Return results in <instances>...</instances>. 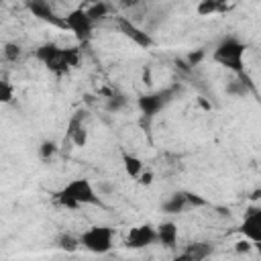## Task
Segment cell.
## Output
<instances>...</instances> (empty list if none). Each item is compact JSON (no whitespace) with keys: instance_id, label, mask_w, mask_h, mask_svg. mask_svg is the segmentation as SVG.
Segmentation results:
<instances>
[{"instance_id":"cell-14","label":"cell","mask_w":261,"mask_h":261,"mask_svg":"<svg viewBox=\"0 0 261 261\" xmlns=\"http://www.w3.org/2000/svg\"><path fill=\"white\" fill-rule=\"evenodd\" d=\"M190 208V204H188V194L186 192H175V194H171L163 204H161V210L165 212V214H181V212H186Z\"/></svg>"},{"instance_id":"cell-3","label":"cell","mask_w":261,"mask_h":261,"mask_svg":"<svg viewBox=\"0 0 261 261\" xmlns=\"http://www.w3.org/2000/svg\"><path fill=\"white\" fill-rule=\"evenodd\" d=\"M245 53H247V45L237 39V37H224L214 53H212V59L216 63H220L222 67L234 71L239 75V80H245Z\"/></svg>"},{"instance_id":"cell-23","label":"cell","mask_w":261,"mask_h":261,"mask_svg":"<svg viewBox=\"0 0 261 261\" xmlns=\"http://www.w3.org/2000/svg\"><path fill=\"white\" fill-rule=\"evenodd\" d=\"M234 245H237V247H234L237 253H249L251 247H253V243H251L249 239H243V241H239V243H234Z\"/></svg>"},{"instance_id":"cell-7","label":"cell","mask_w":261,"mask_h":261,"mask_svg":"<svg viewBox=\"0 0 261 261\" xmlns=\"http://www.w3.org/2000/svg\"><path fill=\"white\" fill-rule=\"evenodd\" d=\"M116 27H118V31L126 37V39H130L137 47H143V49H149V47H153V37L145 31V29H141V27H137L130 18H126V16H118L116 18Z\"/></svg>"},{"instance_id":"cell-25","label":"cell","mask_w":261,"mask_h":261,"mask_svg":"<svg viewBox=\"0 0 261 261\" xmlns=\"http://www.w3.org/2000/svg\"><path fill=\"white\" fill-rule=\"evenodd\" d=\"M112 2L120 8H135V6H139L141 0H112Z\"/></svg>"},{"instance_id":"cell-27","label":"cell","mask_w":261,"mask_h":261,"mask_svg":"<svg viewBox=\"0 0 261 261\" xmlns=\"http://www.w3.org/2000/svg\"><path fill=\"white\" fill-rule=\"evenodd\" d=\"M212 2H216V4H220V6H224V8H228V2H230V0H212Z\"/></svg>"},{"instance_id":"cell-19","label":"cell","mask_w":261,"mask_h":261,"mask_svg":"<svg viewBox=\"0 0 261 261\" xmlns=\"http://www.w3.org/2000/svg\"><path fill=\"white\" fill-rule=\"evenodd\" d=\"M124 106H126V98L120 94H110L106 98V110H110V112H118Z\"/></svg>"},{"instance_id":"cell-4","label":"cell","mask_w":261,"mask_h":261,"mask_svg":"<svg viewBox=\"0 0 261 261\" xmlns=\"http://www.w3.org/2000/svg\"><path fill=\"white\" fill-rule=\"evenodd\" d=\"M112 239H114V230L110 226L96 224V226H90L88 230L82 232L80 245L90 253L104 255V253H108L112 249Z\"/></svg>"},{"instance_id":"cell-11","label":"cell","mask_w":261,"mask_h":261,"mask_svg":"<svg viewBox=\"0 0 261 261\" xmlns=\"http://www.w3.org/2000/svg\"><path fill=\"white\" fill-rule=\"evenodd\" d=\"M67 137H69V141H71L75 147H86V143H88V128H86V124H84V112H75V114L69 118Z\"/></svg>"},{"instance_id":"cell-24","label":"cell","mask_w":261,"mask_h":261,"mask_svg":"<svg viewBox=\"0 0 261 261\" xmlns=\"http://www.w3.org/2000/svg\"><path fill=\"white\" fill-rule=\"evenodd\" d=\"M137 181H139L141 186H151V184H153V173L143 169V171H141V175L137 177Z\"/></svg>"},{"instance_id":"cell-26","label":"cell","mask_w":261,"mask_h":261,"mask_svg":"<svg viewBox=\"0 0 261 261\" xmlns=\"http://www.w3.org/2000/svg\"><path fill=\"white\" fill-rule=\"evenodd\" d=\"M202 55H204L202 51H198V53H190V57H188V59H190V65H196V63L202 59Z\"/></svg>"},{"instance_id":"cell-10","label":"cell","mask_w":261,"mask_h":261,"mask_svg":"<svg viewBox=\"0 0 261 261\" xmlns=\"http://www.w3.org/2000/svg\"><path fill=\"white\" fill-rule=\"evenodd\" d=\"M153 243H157V237H155V228L151 224L135 226L126 234V247L128 249H143V247L153 245Z\"/></svg>"},{"instance_id":"cell-13","label":"cell","mask_w":261,"mask_h":261,"mask_svg":"<svg viewBox=\"0 0 261 261\" xmlns=\"http://www.w3.org/2000/svg\"><path fill=\"white\" fill-rule=\"evenodd\" d=\"M177 224L173 220H167V222H161L157 228H155V237H157V243L163 245V247H175L177 243Z\"/></svg>"},{"instance_id":"cell-6","label":"cell","mask_w":261,"mask_h":261,"mask_svg":"<svg viewBox=\"0 0 261 261\" xmlns=\"http://www.w3.org/2000/svg\"><path fill=\"white\" fill-rule=\"evenodd\" d=\"M65 20V29L73 33V37L80 41V43H88L92 39V33H94V22L90 20V16L86 14L84 8H73L67 12V16H63Z\"/></svg>"},{"instance_id":"cell-9","label":"cell","mask_w":261,"mask_h":261,"mask_svg":"<svg viewBox=\"0 0 261 261\" xmlns=\"http://www.w3.org/2000/svg\"><path fill=\"white\" fill-rule=\"evenodd\" d=\"M239 232L245 239H249L253 245H259L261 243V208L259 206L249 208V212L245 214L243 224L239 226Z\"/></svg>"},{"instance_id":"cell-1","label":"cell","mask_w":261,"mask_h":261,"mask_svg":"<svg viewBox=\"0 0 261 261\" xmlns=\"http://www.w3.org/2000/svg\"><path fill=\"white\" fill-rule=\"evenodd\" d=\"M55 202L67 210H77L82 206H100V196L96 194L92 181L88 177H75L71 181H67L57 194H55Z\"/></svg>"},{"instance_id":"cell-18","label":"cell","mask_w":261,"mask_h":261,"mask_svg":"<svg viewBox=\"0 0 261 261\" xmlns=\"http://www.w3.org/2000/svg\"><path fill=\"white\" fill-rule=\"evenodd\" d=\"M57 245H59V249H63V251H67V253H73V251H77V247H80V239H75V237H71V234H61L59 239H57Z\"/></svg>"},{"instance_id":"cell-2","label":"cell","mask_w":261,"mask_h":261,"mask_svg":"<svg viewBox=\"0 0 261 261\" xmlns=\"http://www.w3.org/2000/svg\"><path fill=\"white\" fill-rule=\"evenodd\" d=\"M35 57L49 69L53 71L55 75H63L67 73L69 69H73L80 61V51L73 49V47H57L55 43H43L37 47L35 51Z\"/></svg>"},{"instance_id":"cell-12","label":"cell","mask_w":261,"mask_h":261,"mask_svg":"<svg viewBox=\"0 0 261 261\" xmlns=\"http://www.w3.org/2000/svg\"><path fill=\"white\" fill-rule=\"evenodd\" d=\"M212 245L210 243H192L186 247V251L177 257V261H204L212 255Z\"/></svg>"},{"instance_id":"cell-21","label":"cell","mask_w":261,"mask_h":261,"mask_svg":"<svg viewBox=\"0 0 261 261\" xmlns=\"http://www.w3.org/2000/svg\"><path fill=\"white\" fill-rule=\"evenodd\" d=\"M2 53H4V57H6L8 61H16V59L22 55V47H20L18 43H6L4 49H2Z\"/></svg>"},{"instance_id":"cell-17","label":"cell","mask_w":261,"mask_h":261,"mask_svg":"<svg viewBox=\"0 0 261 261\" xmlns=\"http://www.w3.org/2000/svg\"><path fill=\"white\" fill-rule=\"evenodd\" d=\"M228 8H224V6H220V4H216V2H212V0H200L198 4H196V12L200 14V16H212V14H216V12H226Z\"/></svg>"},{"instance_id":"cell-16","label":"cell","mask_w":261,"mask_h":261,"mask_svg":"<svg viewBox=\"0 0 261 261\" xmlns=\"http://www.w3.org/2000/svg\"><path fill=\"white\" fill-rule=\"evenodd\" d=\"M84 10H86V14L90 16L92 22H100V20H104V18L110 14V4H108L106 0H96L94 4H90V6L84 8Z\"/></svg>"},{"instance_id":"cell-8","label":"cell","mask_w":261,"mask_h":261,"mask_svg":"<svg viewBox=\"0 0 261 261\" xmlns=\"http://www.w3.org/2000/svg\"><path fill=\"white\" fill-rule=\"evenodd\" d=\"M24 6L29 8V12L35 18H39V20H43L47 24H53L57 29H65L63 16H57V12L51 8V4L47 0H24Z\"/></svg>"},{"instance_id":"cell-20","label":"cell","mask_w":261,"mask_h":261,"mask_svg":"<svg viewBox=\"0 0 261 261\" xmlns=\"http://www.w3.org/2000/svg\"><path fill=\"white\" fill-rule=\"evenodd\" d=\"M14 98V88L8 80H0V104H10Z\"/></svg>"},{"instance_id":"cell-5","label":"cell","mask_w":261,"mask_h":261,"mask_svg":"<svg viewBox=\"0 0 261 261\" xmlns=\"http://www.w3.org/2000/svg\"><path fill=\"white\" fill-rule=\"evenodd\" d=\"M175 92H177V88L171 86V88H163V90H157V92H151V94H143L137 100V106L147 118H153L163 108H167L171 104V100L175 98Z\"/></svg>"},{"instance_id":"cell-15","label":"cell","mask_w":261,"mask_h":261,"mask_svg":"<svg viewBox=\"0 0 261 261\" xmlns=\"http://www.w3.org/2000/svg\"><path fill=\"white\" fill-rule=\"evenodd\" d=\"M122 167H124V173H126L128 177H133V179H137V177L141 175V171L145 169L143 161H141L137 155L128 153V151H122Z\"/></svg>"},{"instance_id":"cell-22","label":"cell","mask_w":261,"mask_h":261,"mask_svg":"<svg viewBox=\"0 0 261 261\" xmlns=\"http://www.w3.org/2000/svg\"><path fill=\"white\" fill-rule=\"evenodd\" d=\"M55 153H57V145H55L53 141H43V143H41V147H39V155H41L43 161H49Z\"/></svg>"}]
</instances>
